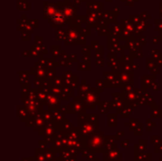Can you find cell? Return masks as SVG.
Instances as JSON below:
<instances>
[{
    "label": "cell",
    "instance_id": "cell-1",
    "mask_svg": "<svg viewBox=\"0 0 162 161\" xmlns=\"http://www.w3.org/2000/svg\"><path fill=\"white\" fill-rule=\"evenodd\" d=\"M52 18H53V20H54L55 23L60 24L61 22H63V21H64V19H65V15H64V13H63L62 12H56V13H55V14L52 16Z\"/></svg>",
    "mask_w": 162,
    "mask_h": 161
}]
</instances>
